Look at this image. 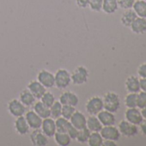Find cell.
Here are the masks:
<instances>
[{"mask_svg":"<svg viewBox=\"0 0 146 146\" xmlns=\"http://www.w3.org/2000/svg\"><path fill=\"white\" fill-rule=\"evenodd\" d=\"M71 84L70 72L64 68L57 70L54 74V87L58 90H63L67 89Z\"/></svg>","mask_w":146,"mask_h":146,"instance_id":"cell-1","label":"cell"},{"mask_svg":"<svg viewBox=\"0 0 146 146\" xmlns=\"http://www.w3.org/2000/svg\"><path fill=\"white\" fill-rule=\"evenodd\" d=\"M103 101V108L104 109L111 112L116 113L120 108V99L118 94L113 91H108L104 94L102 97Z\"/></svg>","mask_w":146,"mask_h":146,"instance_id":"cell-2","label":"cell"},{"mask_svg":"<svg viewBox=\"0 0 146 146\" xmlns=\"http://www.w3.org/2000/svg\"><path fill=\"white\" fill-rule=\"evenodd\" d=\"M71 84L74 85H83L86 84L90 78V71L84 65H78L70 72Z\"/></svg>","mask_w":146,"mask_h":146,"instance_id":"cell-3","label":"cell"},{"mask_svg":"<svg viewBox=\"0 0 146 146\" xmlns=\"http://www.w3.org/2000/svg\"><path fill=\"white\" fill-rule=\"evenodd\" d=\"M103 108L102 98L97 96H94L89 98L85 103V110L90 115H97Z\"/></svg>","mask_w":146,"mask_h":146,"instance_id":"cell-4","label":"cell"},{"mask_svg":"<svg viewBox=\"0 0 146 146\" xmlns=\"http://www.w3.org/2000/svg\"><path fill=\"white\" fill-rule=\"evenodd\" d=\"M26 108H27L19 101V99H12L7 104V110L9 113L15 118L23 116L27 111Z\"/></svg>","mask_w":146,"mask_h":146,"instance_id":"cell-5","label":"cell"},{"mask_svg":"<svg viewBox=\"0 0 146 146\" xmlns=\"http://www.w3.org/2000/svg\"><path fill=\"white\" fill-rule=\"evenodd\" d=\"M36 80H38L46 89H52L54 87V74L46 69H42L37 73Z\"/></svg>","mask_w":146,"mask_h":146,"instance_id":"cell-6","label":"cell"},{"mask_svg":"<svg viewBox=\"0 0 146 146\" xmlns=\"http://www.w3.org/2000/svg\"><path fill=\"white\" fill-rule=\"evenodd\" d=\"M118 129L120 132V135L126 137H131L137 134L138 129L137 126L125 119L121 120L118 125Z\"/></svg>","mask_w":146,"mask_h":146,"instance_id":"cell-7","label":"cell"},{"mask_svg":"<svg viewBox=\"0 0 146 146\" xmlns=\"http://www.w3.org/2000/svg\"><path fill=\"white\" fill-rule=\"evenodd\" d=\"M100 133L104 140H112V141H118L120 137V132L118 127L113 125H106L102 126L100 131Z\"/></svg>","mask_w":146,"mask_h":146,"instance_id":"cell-8","label":"cell"},{"mask_svg":"<svg viewBox=\"0 0 146 146\" xmlns=\"http://www.w3.org/2000/svg\"><path fill=\"white\" fill-rule=\"evenodd\" d=\"M58 102L62 105H70L76 108L79 103V97L73 91H64L59 96Z\"/></svg>","mask_w":146,"mask_h":146,"instance_id":"cell-9","label":"cell"},{"mask_svg":"<svg viewBox=\"0 0 146 146\" xmlns=\"http://www.w3.org/2000/svg\"><path fill=\"white\" fill-rule=\"evenodd\" d=\"M49 137H46L40 129H35L30 133V141L34 146H46L49 143Z\"/></svg>","mask_w":146,"mask_h":146,"instance_id":"cell-10","label":"cell"},{"mask_svg":"<svg viewBox=\"0 0 146 146\" xmlns=\"http://www.w3.org/2000/svg\"><path fill=\"white\" fill-rule=\"evenodd\" d=\"M125 119L136 125H139L143 120L141 111L137 108H127L125 112Z\"/></svg>","mask_w":146,"mask_h":146,"instance_id":"cell-11","label":"cell"},{"mask_svg":"<svg viewBox=\"0 0 146 146\" xmlns=\"http://www.w3.org/2000/svg\"><path fill=\"white\" fill-rule=\"evenodd\" d=\"M41 131L48 137H53L54 134L56 133V124L55 119L52 117H48L42 119V124L40 126Z\"/></svg>","mask_w":146,"mask_h":146,"instance_id":"cell-12","label":"cell"},{"mask_svg":"<svg viewBox=\"0 0 146 146\" xmlns=\"http://www.w3.org/2000/svg\"><path fill=\"white\" fill-rule=\"evenodd\" d=\"M24 117L30 127V129L35 130V129H40L42 124V119L32 109L29 110L28 112L26 111Z\"/></svg>","mask_w":146,"mask_h":146,"instance_id":"cell-13","label":"cell"},{"mask_svg":"<svg viewBox=\"0 0 146 146\" xmlns=\"http://www.w3.org/2000/svg\"><path fill=\"white\" fill-rule=\"evenodd\" d=\"M27 89L33 94L36 100H40L44 93L46 91V89L38 80H31L28 84Z\"/></svg>","mask_w":146,"mask_h":146,"instance_id":"cell-14","label":"cell"},{"mask_svg":"<svg viewBox=\"0 0 146 146\" xmlns=\"http://www.w3.org/2000/svg\"><path fill=\"white\" fill-rule=\"evenodd\" d=\"M86 119H87V117L84 114V113H82L79 110H76L69 120H70V123L73 126L80 130V129L86 127Z\"/></svg>","mask_w":146,"mask_h":146,"instance_id":"cell-15","label":"cell"},{"mask_svg":"<svg viewBox=\"0 0 146 146\" xmlns=\"http://www.w3.org/2000/svg\"><path fill=\"white\" fill-rule=\"evenodd\" d=\"M14 128H15L16 132L18 135H21V136L27 135L29 132L30 127H29L24 115L17 117L16 119V120L14 122Z\"/></svg>","mask_w":146,"mask_h":146,"instance_id":"cell-16","label":"cell"},{"mask_svg":"<svg viewBox=\"0 0 146 146\" xmlns=\"http://www.w3.org/2000/svg\"><path fill=\"white\" fill-rule=\"evenodd\" d=\"M98 119L102 123V126L106 125H113L115 124L116 118L113 114V113H111L106 109H102L97 115Z\"/></svg>","mask_w":146,"mask_h":146,"instance_id":"cell-17","label":"cell"},{"mask_svg":"<svg viewBox=\"0 0 146 146\" xmlns=\"http://www.w3.org/2000/svg\"><path fill=\"white\" fill-rule=\"evenodd\" d=\"M125 87L128 93H137L140 90L139 79L135 76H130L125 82Z\"/></svg>","mask_w":146,"mask_h":146,"instance_id":"cell-18","label":"cell"},{"mask_svg":"<svg viewBox=\"0 0 146 146\" xmlns=\"http://www.w3.org/2000/svg\"><path fill=\"white\" fill-rule=\"evenodd\" d=\"M18 99L26 108L32 107L35 104V102H36L35 97L33 96V94L28 89L23 90L19 94V98Z\"/></svg>","mask_w":146,"mask_h":146,"instance_id":"cell-19","label":"cell"},{"mask_svg":"<svg viewBox=\"0 0 146 146\" xmlns=\"http://www.w3.org/2000/svg\"><path fill=\"white\" fill-rule=\"evenodd\" d=\"M33 107V110L43 119L48 117H51V113H50V108H48L47 106H46L44 103H42L40 101L35 102V104L32 106Z\"/></svg>","mask_w":146,"mask_h":146,"instance_id":"cell-20","label":"cell"},{"mask_svg":"<svg viewBox=\"0 0 146 146\" xmlns=\"http://www.w3.org/2000/svg\"><path fill=\"white\" fill-rule=\"evenodd\" d=\"M131 30L135 34H143L146 32V18L143 17H137L131 25L130 26Z\"/></svg>","mask_w":146,"mask_h":146,"instance_id":"cell-21","label":"cell"},{"mask_svg":"<svg viewBox=\"0 0 146 146\" xmlns=\"http://www.w3.org/2000/svg\"><path fill=\"white\" fill-rule=\"evenodd\" d=\"M86 127L92 131H100L102 128V125L98 119L96 115H89L86 119Z\"/></svg>","mask_w":146,"mask_h":146,"instance_id":"cell-22","label":"cell"},{"mask_svg":"<svg viewBox=\"0 0 146 146\" xmlns=\"http://www.w3.org/2000/svg\"><path fill=\"white\" fill-rule=\"evenodd\" d=\"M55 143L58 146H68L71 143V138L66 132H60L56 131L53 136Z\"/></svg>","mask_w":146,"mask_h":146,"instance_id":"cell-23","label":"cell"},{"mask_svg":"<svg viewBox=\"0 0 146 146\" xmlns=\"http://www.w3.org/2000/svg\"><path fill=\"white\" fill-rule=\"evenodd\" d=\"M131 9L138 17L146 18V0H135Z\"/></svg>","mask_w":146,"mask_h":146,"instance_id":"cell-24","label":"cell"},{"mask_svg":"<svg viewBox=\"0 0 146 146\" xmlns=\"http://www.w3.org/2000/svg\"><path fill=\"white\" fill-rule=\"evenodd\" d=\"M119 6L117 0H103L102 11L106 14H113L117 11Z\"/></svg>","mask_w":146,"mask_h":146,"instance_id":"cell-25","label":"cell"},{"mask_svg":"<svg viewBox=\"0 0 146 146\" xmlns=\"http://www.w3.org/2000/svg\"><path fill=\"white\" fill-rule=\"evenodd\" d=\"M137 17V16L136 15L134 11L131 9H129V10H126V11L123 13V15L121 16L120 22L125 27H130Z\"/></svg>","mask_w":146,"mask_h":146,"instance_id":"cell-26","label":"cell"},{"mask_svg":"<svg viewBox=\"0 0 146 146\" xmlns=\"http://www.w3.org/2000/svg\"><path fill=\"white\" fill-rule=\"evenodd\" d=\"M103 141L104 139L102 137L100 131H92L90 135L87 143L89 146H102Z\"/></svg>","mask_w":146,"mask_h":146,"instance_id":"cell-27","label":"cell"},{"mask_svg":"<svg viewBox=\"0 0 146 146\" xmlns=\"http://www.w3.org/2000/svg\"><path fill=\"white\" fill-rule=\"evenodd\" d=\"M55 124H56V130L57 131L60 132H66L69 125H70V120L60 116L58 119H55Z\"/></svg>","mask_w":146,"mask_h":146,"instance_id":"cell-28","label":"cell"},{"mask_svg":"<svg viewBox=\"0 0 146 146\" xmlns=\"http://www.w3.org/2000/svg\"><path fill=\"white\" fill-rule=\"evenodd\" d=\"M125 106L127 108H137V93H128L124 100Z\"/></svg>","mask_w":146,"mask_h":146,"instance_id":"cell-29","label":"cell"},{"mask_svg":"<svg viewBox=\"0 0 146 146\" xmlns=\"http://www.w3.org/2000/svg\"><path fill=\"white\" fill-rule=\"evenodd\" d=\"M90 133H91V131L87 127L80 129V130H78V135H77V137L75 140H77V142H78L79 143H82V144L87 143Z\"/></svg>","mask_w":146,"mask_h":146,"instance_id":"cell-30","label":"cell"},{"mask_svg":"<svg viewBox=\"0 0 146 146\" xmlns=\"http://www.w3.org/2000/svg\"><path fill=\"white\" fill-rule=\"evenodd\" d=\"M62 106L63 105L58 101H55V102L50 107V113H51V117L52 119H56L61 116Z\"/></svg>","mask_w":146,"mask_h":146,"instance_id":"cell-31","label":"cell"},{"mask_svg":"<svg viewBox=\"0 0 146 146\" xmlns=\"http://www.w3.org/2000/svg\"><path fill=\"white\" fill-rule=\"evenodd\" d=\"M40 101L44 103L46 106H47L48 108H50L56 101V98L54 96V95L50 92V91H46L44 93V95L41 96V98L40 99Z\"/></svg>","mask_w":146,"mask_h":146,"instance_id":"cell-32","label":"cell"},{"mask_svg":"<svg viewBox=\"0 0 146 146\" xmlns=\"http://www.w3.org/2000/svg\"><path fill=\"white\" fill-rule=\"evenodd\" d=\"M76 111V108L73 106H70V105H63L62 106V113H61V116L70 119V117L72 116V114L75 113Z\"/></svg>","mask_w":146,"mask_h":146,"instance_id":"cell-33","label":"cell"},{"mask_svg":"<svg viewBox=\"0 0 146 146\" xmlns=\"http://www.w3.org/2000/svg\"><path fill=\"white\" fill-rule=\"evenodd\" d=\"M102 3H103V0H90L89 4V7L90 8L92 11L99 12L102 11Z\"/></svg>","mask_w":146,"mask_h":146,"instance_id":"cell-34","label":"cell"},{"mask_svg":"<svg viewBox=\"0 0 146 146\" xmlns=\"http://www.w3.org/2000/svg\"><path fill=\"white\" fill-rule=\"evenodd\" d=\"M135 0H117L118 6L123 10H129L131 9Z\"/></svg>","mask_w":146,"mask_h":146,"instance_id":"cell-35","label":"cell"},{"mask_svg":"<svg viewBox=\"0 0 146 146\" xmlns=\"http://www.w3.org/2000/svg\"><path fill=\"white\" fill-rule=\"evenodd\" d=\"M146 107V92L141 91L137 94V108H143Z\"/></svg>","mask_w":146,"mask_h":146,"instance_id":"cell-36","label":"cell"},{"mask_svg":"<svg viewBox=\"0 0 146 146\" xmlns=\"http://www.w3.org/2000/svg\"><path fill=\"white\" fill-rule=\"evenodd\" d=\"M78 129H77L76 127L73 126L71 124H70L67 131H66V133L70 136V137L73 140V139H76L77 137V135H78Z\"/></svg>","mask_w":146,"mask_h":146,"instance_id":"cell-37","label":"cell"},{"mask_svg":"<svg viewBox=\"0 0 146 146\" xmlns=\"http://www.w3.org/2000/svg\"><path fill=\"white\" fill-rule=\"evenodd\" d=\"M137 74L141 78H146V62L138 66Z\"/></svg>","mask_w":146,"mask_h":146,"instance_id":"cell-38","label":"cell"},{"mask_svg":"<svg viewBox=\"0 0 146 146\" xmlns=\"http://www.w3.org/2000/svg\"><path fill=\"white\" fill-rule=\"evenodd\" d=\"M90 1V0H76V4L79 8L85 9V8L89 7Z\"/></svg>","mask_w":146,"mask_h":146,"instance_id":"cell-39","label":"cell"},{"mask_svg":"<svg viewBox=\"0 0 146 146\" xmlns=\"http://www.w3.org/2000/svg\"><path fill=\"white\" fill-rule=\"evenodd\" d=\"M139 84H140V90L143 92H146V78L139 79Z\"/></svg>","mask_w":146,"mask_h":146,"instance_id":"cell-40","label":"cell"},{"mask_svg":"<svg viewBox=\"0 0 146 146\" xmlns=\"http://www.w3.org/2000/svg\"><path fill=\"white\" fill-rule=\"evenodd\" d=\"M102 145H104V146H116V143H115V141H112V140H104Z\"/></svg>","mask_w":146,"mask_h":146,"instance_id":"cell-41","label":"cell"},{"mask_svg":"<svg viewBox=\"0 0 146 146\" xmlns=\"http://www.w3.org/2000/svg\"><path fill=\"white\" fill-rule=\"evenodd\" d=\"M139 125H140L142 133H143L144 136H146V121H145V120H143L142 123H141Z\"/></svg>","mask_w":146,"mask_h":146,"instance_id":"cell-42","label":"cell"},{"mask_svg":"<svg viewBox=\"0 0 146 146\" xmlns=\"http://www.w3.org/2000/svg\"><path fill=\"white\" fill-rule=\"evenodd\" d=\"M141 113H142V116H143V120L146 121V107L141 109Z\"/></svg>","mask_w":146,"mask_h":146,"instance_id":"cell-43","label":"cell"}]
</instances>
